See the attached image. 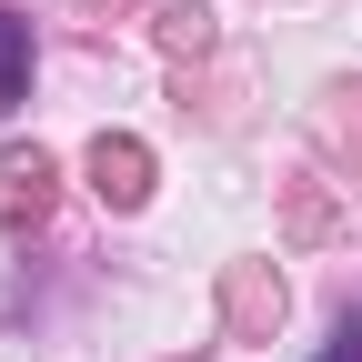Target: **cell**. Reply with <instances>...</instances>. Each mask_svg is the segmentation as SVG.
I'll return each instance as SVG.
<instances>
[{"label":"cell","instance_id":"6da1fadb","mask_svg":"<svg viewBox=\"0 0 362 362\" xmlns=\"http://www.w3.org/2000/svg\"><path fill=\"white\" fill-rule=\"evenodd\" d=\"M51 211V151H0V221Z\"/></svg>","mask_w":362,"mask_h":362},{"label":"cell","instance_id":"7a4b0ae2","mask_svg":"<svg viewBox=\"0 0 362 362\" xmlns=\"http://www.w3.org/2000/svg\"><path fill=\"white\" fill-rule=\"evenodd\" d=\"M90 181H101V202H141L151 192V151L141 141H90Z\"/></svg>","mask_w":362,"mask_h":362},{"label":"cell","instance_id":"3957f363","mask_svg":"<svg viewBox=\"0 0 362 362\" xmlns=\"http://www.w3.org/2000/svg\"><path fill=\"white\" fill-rule=\"evenodd\" d=\"M21 81H30V30H21L11 11H0V111L21 101Z\"/></svg>","mask_w":362,"mask_h":362},{"label":"cell","instance_id":"277c9868","mask_svg":"<svg viewBox=\"0 0 362 362\" xmlns=\"http://www.w3.org/2000/svg\"><path fill=\"white\" fill-rule=\"evenodd\" d=\"M322 362H362V322H342V342H332Z\"/></svg>","mask_w":362,"mask_h":362}]
</instances>
